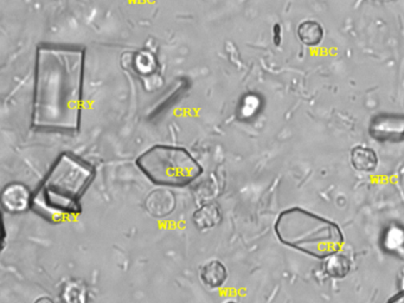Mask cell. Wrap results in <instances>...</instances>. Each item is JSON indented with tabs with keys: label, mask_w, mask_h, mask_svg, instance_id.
Instances as JSON below:
<instances>
[{
	"label": "cell",
	"mask_w": 404,
	"mask_h": 303,
	"mask_svg": "<svg viewBox=\"0 0 404 303\" xmlns=\"http://www.w3.org/2000/svg\"><path fill=\"white\" fill-rule=\"evenodd\" d=\"M84 50L41 46L36 58L32 127L77 132L84 89Z\"/></svg>",
	"instance_id": "cell-1"
},
{
	"label": "cell",
	"mask_w": 404,
	"mask_h": 303,
	"mask_svg": "<svg viewBox=\"0 0 404 303\" xmlns=\"http://www.w3.org/2000/svg\"><path fill=\"white\" fill-rule=\"evenodd\" d=\"M199 277L210 289H217L227 282L228 270L221 261L213 260L203 265L199 270Z\"/></svg>",
	"instance_id": "cell-8"
},
{
	"label": "cell",
	"mask_w": 404,
	"mask_h": 303,
	"mask_svg": "<svg viewBox=\"0 0 404 303\" xmlns=\"http://www.w3.org/2000/svg\"><path fill=\"white\" fill-rule=\"evenodd\" d=\"M370 1L376 4H389L393 3V1H396V0H370Z\"/></svg>",
	"instance_id": "cell-15"
},
{
	"label": "cell",
	"mask_w": 404,
	"mask_h": 303,
	"mask_svg": "<svg viewBox=\"0 0 404 303\" xmlns=\"http://www.w3.org/2000/svg\"><path fill=\"white\" fill-rule=\"evenodd\" d=\"M369 134L380 143H401L404 141V114L380 113L370 121Z\"/></svg>",
	"instance_id": "cell-5"
},
{
	"label": "cell",
	"mask_w": 404,
	"mask_h": 303,
	"mask_svg": "<svg viewBox=\"0 0 404 303\" xmlns=\"http://www.w3.org/2000/svg\"><path fill=\"white\" fill-rule=\"evenodd\" d=\"M32 195L30 188L21 183H11L1 192V206L9 213H23L31 209Z\"/></svg>",
	"instance_id": "cell-6"
},
{
	"label": "cell",
	"mask_w": 404,
	"mask_h": 303,
	"mask_svg": "<svg viewBox=\"0 0 404 303\" xmlns=\"http://www.w3.org/2000/svg\"><path fill=\"white\" fill-rule=\"evenodd\" d=\"M296 36L303 46L315 48L320 46L325 37V30L319 21L314 19H306L298 25Z\"/></svg>",
	"instance_id": "cell-11"
},
{
	"label": "cell",
	"mask_w": 404,
	"mask_h": 303,
	"mask_svg": "<svg viewBox=\"0 0 404 303\" xmlns=\"http://www.w3.org/2000/svg\"><path fill=\"white\" fill-rule=\"evenodd\" d=\"M325 272L332 279H344L351 270V262L345 255L335 254L325 258Z\"/></svg>",
	"instance_id": "cell-12"
},
{
	"label": "cell",
	"mask_w": 404,
	"mask_h": 303,
	"mask_svg": "<svg viewBox=\"0 0 404 303\" xmlns=\"http://www.w3.org/2000/svg\"><path fill=\"white\" fill-rule=\"evenodd\" d=\"M378 155L376 150L368 146H355L351 150V164L355 171L373 173L378 168Z\"/></svg>",
	"instance_id": "cell-9"
},
{
	"label": "cell",
	"mask_w": 404,
	"mask_h": 303,
	"mask_svg": "<svg viewBox=\"0 0 404 303\" xmlns=\"http://www.w3.org/2000/svg\"><path fill=\"white\" fill-rule=\"evenodd\" d=\"M35 303H55L50 297H39V300H36Z\"/></svg>",
	"instance_id": "cell-14"
},
{
	"label": "cell",
	"mask_w": 404,
	"mask_h": 303,
	"mask_svg": "<svg viewBox=\"0 0 404 303\" xmlns=\"http://www.w3.org/2000/svg\"><path fill=\"white\" fill-rule=\"evenodd\" d=\"M152 66H154L153 56H151L150 53H141L138 58H136V68L141 73H151Z\"/></svg>",
	"instance_id": "cell-13"
},
{
	"label": "cell",
	"mask_w": 404,
	"mask_h": 303,
	"mask_svg": "<svg viewBox=\"0 0 404 303\" xmlns=\"http://www.w3.org/2000/svg\"><path fill=\"white\" fill-rule=\"evenodd\" d=\"M147 212L154 218H164L173 212L176 207V198L173 193L168 190H158L148 195L145 202Z\"/></svg>",
	"instance_id": "cell-7"
},
{
	"label": "cell",
	"mask_w": 404,
	"mask_h": 303,
	"mask_svg": "<svg viewBox=\"0 0 404 303\" xmlns=\"http://www.w3.org/2000/svg\"><path fill=\"white\" fill-rule=\"evenodd\" d=\"M192 220L198 230H209L217 227L222 220L220 205L215 202L204 204L193 212Z\"/></svg>",
	"instance_id": "cell-10"
},
{
	"label": "cell",
	"mask_w": 404,
	"mask_h": 303,
	"mask_svg": "<svg viewBox=\"0 0 404 303\" xmlns=\"http://www.w3.org/2000/svg\"><path fill=\"white\" fill-rule=\"evenodd\" d=\"M136 166L153 184L185 188L202 175L198 161L181 147L156 145L136 159Z\"/></svg>",
	"instance_id": "cell-4"
},
{
	"label": "cell",
	"mask_w": 404,
	"mask_h": 303,
	"mask_svg": "<svg viewBox=\"0 0 404 303\" xmlns=\"http://www.w3.org/2000/svg\"><path fill=\"white\" fill-rule=\"evenodd\" d=\"M95 177L91 165L62 153L34 193L31 210L50 223H62L82 212L81 199Z\"/></svg>",
	"instance_id": "cell-2"
},
{
	"label": "cell",
	"mask_w": 404,
	"mask_h": 303,
	"mask_svg": "<svg viewBox=\"0 0 404 303\" xmlns=\"http://www.w3.org/2000/svg\"><path fill=\"white\" fill-rule=\"evenodd\" d=\"M226 303H237V302H235V301H228V302Z\"/></svg>",
	"instance_id": "cell-16"
},
{
	"label": "cell",
	"mask_w": 404,
	"mask_h": 303,
	"mask_svg": "<svg viewBox=\"0 0 404 303\" xmlns=\"http://www.w3.org/2000/svg\"><path fill=\"white\" fill-rule=\"evenodd\" d=\"M274 230L283 245L318 260L339 252L344 244V235L337 224L301 207L280 213Z\"/></svg>",
	"instance_id": "cell-3"
}]
</instances>
